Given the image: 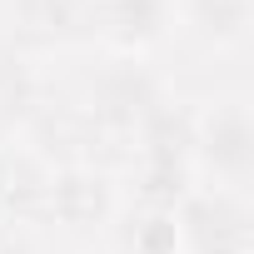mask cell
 <instances>
[{
	"instance_id": "obj_1",
	"label": "cell",
	"mask_w": 254,
	"mask_h": 254,
	"mask_svg": "<svg viewBox=\"0 0 254 254\" xmlns=\"http://www.w3.org/2000/svg\"><path fill=\"white\" fill-rule=\"evenodd\" d=\"M194 185L249 194L254 180V110L244 95H214L194 110Z\"/></svg>"
},
{
	"instance_id": "obj_2",
	"label": "cell",
	"mask_w": 254,
	"mask_h": 254,
	"mask_svg": "<svg viewBox=\"0 0 254 254\" xmlns=\"http://www.w3.org/2000/svg\"><path fill=\"white\" fill-rule=\"evenodd\" d=\"M165 80L155 75V65L145 55H110L85 75L80 90V115L95 125L105 140H130L135 125L165 100Z\"/></svg>"
},
{
	"instance_id": "obj_3",
	"label": "cell",
	"mask_w": 254,
	"mask_h": 254,
	"mask_svg": "<svg viewBox=\"0 0 254 254\" xmlns=\"http://www.w3.org/2000/svg\"><path fill=\"white\" fill-rule=\"evenodd\" d=\"M180 254H254V209L249 194L219 185H190L175 199Z\"/></svg>"
},
{
	"instance_id": "obj_4",
	"label": "cell",
	"mask_w": 254,
	"mask_h": 254,
	"mask_svg": "<svg viewBox=\"0 0 254 254\" xmlns=\"http://www.w3.org/2000/svg\"><path fill=\"white\" fill-rule=\"evenodd\" d=\"M125 194L115 185V175L90 160V165H60L50 170V190H45V219L40 224H60L65 234H105L110 219L120 214Z\"/></svg>"
},
{
	"instance_id": "obj_5",
	"label": "cell",
	"mask_w": 254,
	"mask_h": 254,
	"mask_svg": "<svg viewBox=\"0 0 254 254\" xmlns=\"http://www.w3.org/2000/svg\"><path fill=\"white\" fill-rule=\"evenodd\" d=\"M5 35L20 55L35 50H75L95 40L90 25V0H10Z\"/></svg>"
},
{
	"instance_id": "obj_6",
	"label": "cell",
	"mask_w": 254,
	"mask_h": 254,
	"mask_svg": "<svg viewBox=\"0 0 254 254\" xmlns=\"http://www.w3.org/2000/svg\"><path fill=\"white\" fill-rule=\"evenodd\" d=\"M90 25L110 55H145L170 35L175 0H90Z\"/></svg>"
},
{
	"instance_id": "obj_7",
	"label": "cell",
	"mask_w": 254,
	"mask_h": 254,
	"mask_svg": "<svg viewBox=\"0 0 254 254\" xmlns=\"http://www.w3.org/2000/svg\"><path fill=\"white\" fill-rule=\"evenodd\" d=\"M105 234L115 239V254H180L175 209L160 204H120Z\"/></svg>"
},
{
	"instance_id": "obj_8",
	"label": "cell",
	"mask_w": 254,
	"mask_h": 254,
	"mask_svg": "<svg viewBox=\"0 0 254 254\" xmlns=\"http://www.w3.org/2000/svg\"><path fill=\"white\" fill-rule=\"evenodd\" d=\"M175 20L214 45V50H229L249 35V20H254V0H175Z\"/></svg>"
},
{
	"instance_id": "obj_9",
	"label": "cell",
	"mask_w": 254,
	"mask_h": 254,
	"mask_svg": "<svg viewBox=\"0 0 254 254\" xmlns=\"http://www.w3.org/2000/svg\"><path fill=\"white\" fill-rule=\"evenodd\" d=\"M5 10H10V0H0V35H5Z\"/></svg>"
}]
</instances>
